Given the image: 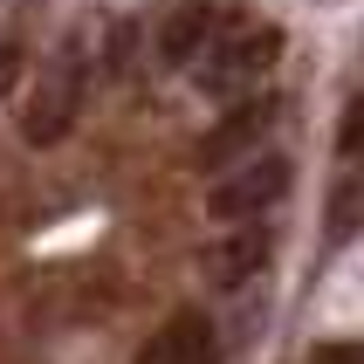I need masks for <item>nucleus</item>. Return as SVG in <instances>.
I'll use <instances>...</instances> for the list:
<instances>
[{"mask_svg":"<svg viewBox=\"0 0 364 364\" xmlns=\"http://www.w3.org/2000/svg\"><path fill=\"white\" fill-rule=\"evenodd\" d=\"M275 62H282V28L234 14V28L200 55V90H213V97H241V90H255Z\"/></svg>","mask_w":364,"mask_h":364,"instance_id":"1","label":"nucleus"},{"mask_svg":"<svg viewBox=\"0 0 364 364\" xmlns=\"http://www.w3.org/2000/svg\"><path fill=\"white\" fill-rule=\"evenodd\" d=\"M289 179H296V165L282 159V151H262V159H241L234 172H227L213 193H206V213L220 227H247V220H262L268 206L289 193Z\"/></svg>","mask_w":364,"mask_h":364,"instance_id":"2","label":"nucleus"},{"mask_svg":"<svg viewBox=\"0 0 364 364\" xmlns=\"http://www.w3.org/2000/svg\"><path fill=\"white\" fill-rule=\"evenodd\" d=\"M76 110H82V62L62 48V55H48V69H41L35 90H28L21 138H28V144H62L69 124H76Z\"/></svg>","mask_w":364,"mask_h":364,"instance_id":"3","label":"nucleus"},{"mask_svg":"<svg viewBox=\"0 0 364 364\" xmlns=\"http://www.w3.org/2000/svg\"><path fill=\"white\" fill-rule=\"evenodd\" d=\"M275 124H282V97H247V103H234V110L200 138V165H206V172L241 165V151H255Z\"/></svg>","mask_w":364,"mask_h":364,"instance_id":"4","label":"nucleus"},{"mask_svg":"<svg viewBox=\"0 0 364 364\" xmlns=\"http://www.w3.org/2000/svg\"><path fill=\"white\" fill-rule=\"evenodd\" d=\"M262 268H268V234L255 220H247L241 234H220V241L206 247V282L213 289H247Z\"/></svg>","mask_w":364,"mask_h":364,"instance_id":"5","label":"nucleus"},{"mask_svg":"<svg viewBox=\"0 0 364 364\" xmlns=\"http://www.w3.org/2000/svg\"><path fill=\"white\" fill-rule=\"evenodd\" d=\"M138 364H213V323H206L200 309H179V316L138 350Z\"/></svg>","mask_w":364,"mask_h":364,"instance_id":"6","label":"nucleus"},{"mask_svg":"<svg viewBox=\"0 0 364 364\" xmlns=\"http://www.w3.org/2000/svg\"><path fill=\"white\" fill-rule=\"evenodd\" d=\"M213 35V7L206 0H179L159 14V62H193Z\"/></svg>","mask_w":364,"mask_h":364,"instance_id":"7","label":"nucleus"},{"mask_svg":"<svg viewBox=\"0 0 364 364\" xmlns=\"http://www.w3.org/2000/svg\"><path fill=\"white\" fill-rule=\"evenodd\" d=\"M364 220V179H350V193L337 186V200H330V227L344 234V227H358Z\"/></svg>","mask_w":364,"mask_h":364,"instance_id":"8","label":"nucleus"},{"mask_svg":"<svg viewBox=\"0 0 364 364\" xmlns=\"http://www.w3.org/2000/svg\"><path fill=\"white\" fill-rule=\"evenodd\" d=\"M337 151H344V159H364V97H358V103L344 110V131H337Z\"/></svg>","mask_w":364,"mask_h":364,"instance_id":"9","label":"nucleus"},{"mask_svg":"<svg viewBox=\"0 0 364 364\" xmlns=\"http://www.w3.org/2000/svg\"><path fill=\"white\" fill-rule=\"evenodd\" d=\"M309 364H364V344H316Z\"/></svg>","mask_w":364,"mask_h":364,"instance_id":"10","label":"nucleus"},{"mask_svg":"<svg viewBox=\"0 0 364 364\" xmlns=\"http://www.w3.org/2000/svg\"><path fill=\"white\" fill-rule=\"evenodd\" d=\"M7 76H14V55H7V48H0V90H7Z\"/></svg>","mask_w":364,"mask_h":364,"instance_id":"11","label":"nucleus"}]
</instances>
